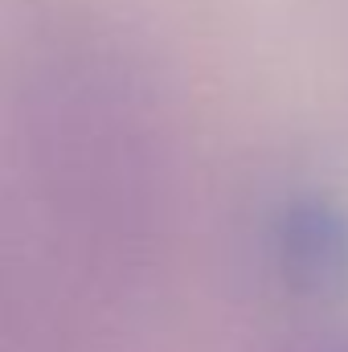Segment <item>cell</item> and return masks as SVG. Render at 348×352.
Segmentation results:
<instances>
[{
    "mask_svg": "<svg viewBox=\"0 0 348 352\" xmlns=\"http://www.w3.org/2000/svg\"><path fill=\"white\" fill-rule=\"evenodd\" d=\"M274 278L299 299H332L348 287V209L324 192H291L266 226Z\"/></svg>",
    "mask_w": 348,
    "mask_h": 352,
    "instance_id": "3",
    "label": "cell"
},
{
    "mask_svg": "<svg viewBox=\"0 0 348 352\" xmlns=\"http://www.w3.org/2000/svg\"><path fill=\"white\" fill-rule=\"evenodd\" d=\"M127 316L0 173V352H107Z\"/></svg>",
    "mask_w": 348,
    "mask_h": 352,
    "instance_id": "2",
    "label": "cell"
},
{
    "mask_svg": "<svg viewBox=\"0 0 348 352\" xmlns=\"http://www.w3.org/2000/svg\"><path fill=\"white\" fill-rule=\"evenodd\" d=\"M0 173L119 311L144 303L173 242L176 131L140 45L83 0L4 16Z\"/></svg>",
    "mask_w": 348,
    "mask_h": 352,
    "instance_id": "1",
    "label": "cell"
},
{
    "mask_svg": "<svg viewBox=\"0 0 348 352\" xmlns=\"http://www.w3.org/2000/svg\"><path fill=\"white\" fill-rule=\"evenodd\" d=\"M283 352H348V324H320L287 340Z\"/></svg>",
    "mask_w": 348,
    "mask_h": 352,
    "instance_id": "4",
    "label": "cell"
}]
</instances>
